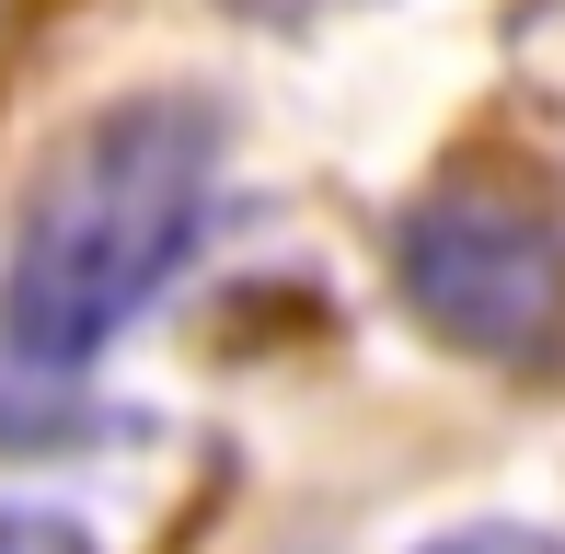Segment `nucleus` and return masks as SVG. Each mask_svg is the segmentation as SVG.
<instances>
[{
	"label": "nucleus",
	"mask_w": 565,
	"mask_h": 554,
	"mask_svg": "<svg viewBox=\"0 0 565 554\" xmlns=\"http://www.w3.org/2000/svg\"><path fill=\"white\" fill-rule=\"evenodd\" d=\"M209 185H220V116L196 93H127L93 128H70L12 220L0 359L23 382H82L196 255Z\"/></svg>",
	"instance_id": "nucleus-1"
},
{
	"label": "nucleus",
	"mask_w": 565,
	"mask_h": 554,
	"mask_svg": "<svg viewBox=\"0 0 565 554\" xmlns=\"http://www.w3.org/2000/svg\"><path fill=\"white\" fill-rule=\"evenodd\" d=\"M416 323L484 370L565 359V209L520 173H439L393 232Z\"/></svg>",
	"instance_id": "nucleus-2"
},
{
	"label": "nucleus",
	"mask_w": 565,
	"mask_h": 554,
	"mask_svg": "<svg viewBox=\"0 0 565 554\" xmlns=\"http://www.w3.org/2000/svg\"><path fill=\"white\" fill-rule=\"evenodd\" d=\"M520 93L565 128V0H531V23H520Z\"/></svg>",
	"instance_id": "nucleus-3"
},
{
	"label": "nucleus",
	"mask_w": 565,
	"mask_h": 554,
	"mask_svg": "<svg viewBox=\"0 0 565 554\" xmlns=\"http://www.w3.org/2000/svg\"><path fill=\"white\" fill-rule=\"evenodd\" d=\"M0 554H93V532L58 509H0Z\"/></svg>",
	"instance_id": "nucleus-4"
},
{
	"label": "nucleus",
	"mask_w": 565,
	"mask_h": 554,
	"mask_svg": "<svg viewBox=\"0 0 565 554\" xmlns=\"http://www.w3.org/2000/svg\"><path fill=\"white\" fill-rule=\"evenodd\" d=\"M416 554H565L554 532H520V520H473V532H439V543H416Z\"/></svg>",
	"instance_id": "nucleus-5"
}]
</instances>
